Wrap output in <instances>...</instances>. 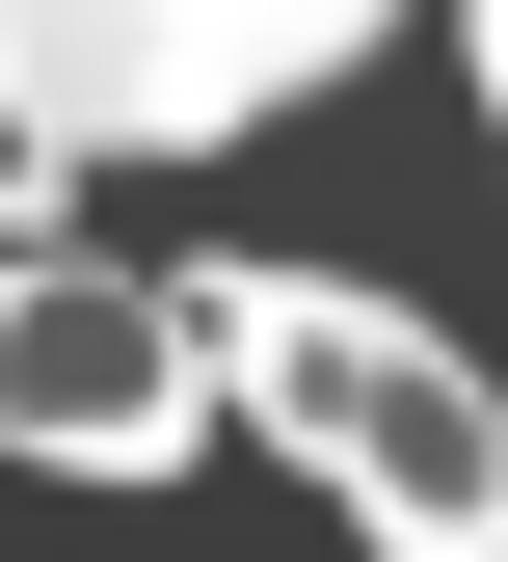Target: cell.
Listing matches in <instances>:
<instances>
[{
    "label": "cell",
    "mask_w": 508,
    "mask_h": 562,
    "mask_svg": "<svg viewBox=\"0 0 508 562\" xmlns=\"http://www.w3.org/2000/svg\"><path fill=\"white\" fill-rule=\"evenodd\" d=\"M188 322H214V429H268L375 562H508V375L455 322L348 268H188Z\"/></svg>",
    "instance_id": "obj_1"
},
{
    "label": "cell",
    "mask_w": 508,
    "mask_h": 562,
    "mask_svg": "<svg viewBox=\"0 0 508 562\" xmlns=\"http://www.w3.org/2000/svg\"><path fill=\"white\" fill-rule=\"evenodd\" d=\"M0 456H27V482H161V456H214V322L161 295V268L0 241Z\"/></svg>",
    "instance_id": "obj_2"
},
{
    "label": "cell",
    "mask_w": 508,
    "mask_h": 562,
    "mask_svg": "<svg viewBox=\"0 0 508 562\" xmlns=\"http://www.w3.org/2000/svg\"><path fill=\"white\" fill-rule=\"evenodd\" d=\"M0 27H27V81L81 108V161H188V134L348 81V54H375V0H0Z\"/></svg>",
    "instance_id": "obj_3"
},
{
    "label": "cell",
    "mask_w": 508,
    "mask_h": 562,
    "mask_svg": "<svg viewBox=\"0 0 508 562\" xmlns=\"http://www.w3.org/2000/svg\"><path fill=\"white\" fill-rule=\"evenodd\" d=\"M0 241H81V108L27 81V27H0Z\"/></svg>",
    "instance_id": "obj_4"
},
{
    "label": "cell",
    "mask_w": 508,
    "mask_h": 562,
    "mask_svg": "<svg viewBox=\"0 0 508 562\" xmlns=\"http://www.w3.org/2000/svg\"><path fill=\"white\" fill-rule=\"evenodd\" d=\"M482 134H508V0H482Z\"/></svg>",
    "instance_id": "obj_5"
}]
</instances>
